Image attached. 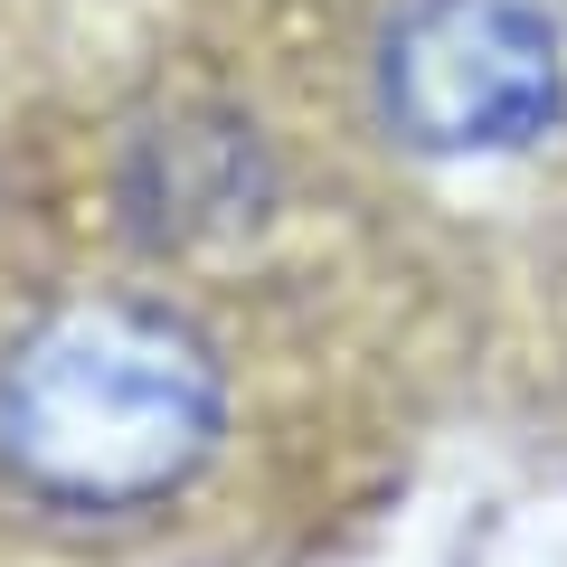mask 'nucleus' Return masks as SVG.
I'll list each match as a JSON object with an SVG mask.
<instances>
[{
    "mask_svg": "<svg viewBox=\"0 0 567 567\" xmlns=\"http://www.w3.org/2000/svg\"><path fill=\"white\" fill-rule=\"evenodd\" d=\"M567 58L529 0H406L379 39V114L406 152L473 162L558 123Z\"/></svg>",
    "mask_w": 567,
    "mask_h": 567,
    "instance_id": "nucleus-2",
    "label": "nucleus"
},
{
    "mask_svg": "<svg viewBox=\"0 0 567 567\" xmlns=\"http://www.w3.org/2000/svg\"><path fill=\"white\" fill-rule=\"evenodd\" d=\"M123 199H133V227H152V237H171V246L256 227L265 199H275L256 123H237V114L152 123V133L133 142V162H123Z\"/></svg>",
    "mask_w": 567,
    "mask_h": 567,
    "instance_id": "nucleus-3",
    "label": "nucleus"
},
{
    "mask_svg": "<svg viewBox=\"0 0 567 567\" xmlns=\"http://www.w3.org/2000/svg\"><path fill=\"white\" fill-rule=\"evenodd\" d=\"M227 435V369L199 322L142 293L58 303L0 350V473L48 511H152Z\"/></svg>",
    "mask_w": 567,
    "mask_h": 567,
    "instance_id": "nucleus-1",
    "label": "nucleus"
}]
</instances>
